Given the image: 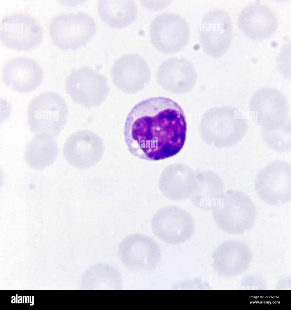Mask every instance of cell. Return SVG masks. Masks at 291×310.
I'll return each mask as SVG.
<instances>
[{"label":"cell","mask_w":291,"mask_h":310,"mask_svg":"<svg viewBox=\"0 0 291 310\" xmlns=\"http://www.w3.org/2000/svg\"><path fill=\"white\" fill-rule=\"evenodd\" d=\"M187 125L184 112L175 102L157 97L138 103L126 118L125 142L134 156L157 161L172 157L182 148Z\"/></svg>","instance_id":"obj_1"},{"label":"cell","mask_w":291,"mask_h":310,"mask_svg":"<svg viewBox=\"0 0 291 310\" xmlns=\"http://www.w3.org/2000/svg\"><path fill=\"white\" fill-rule=\"evenodd\" d=\"M211 209L218 227L233 234H242L250 229L257 215L252 200L239 191L230 190L223 192L215 200Z\"/></svg>","instance_id":"obj_2"},{"label":"cell","mask_w":291,"mask_h":310,"mask_svg":"<svg viewBox=\"0 0 291 310\" xmlns=\"http://www.w3.org/2000/svg\"><path fill=\"white\" fill-rule=\"evenodd\" d=\"M69 113L64 99L54 92L40 94L31 102L27 109L28 123L34 133L45 132L58 136L66 123Z\"/></svg>","instance_id":"obj_3"},{"label":"cell","mask_w":291,"mask_h":310,"mask_svg":"<svg viewBox=\"0 0 291 310\" xmlns=\"http://www.w3.org/2000/svg\"><path fill=\"white\" fill-rule=\"evenodd\" d=\"M94 20L82 12L62 14L54 18L49 27L53 43L65 51L76 50L86 46L94 36Z\"/></svg>","instance_id":"obj_4"},{"label":"cell","mask_w":291,"mask_h":310,"mask_svg":"<svg viewBox=\"0 0 291 310\" xmlns=\"http://www.w3.org/2000/svg\"><path fill=\"white\" fill-rule=\"evenodd\" d=\"M65 89L74 102L87 108L101 105L110 90L104 75L86 66L72 70L66 79Z\"/></svg>","instance_id":"obj_5"},{"label":"cell","mask_w":291,"mask_h":310,"mask_svg":"<svg viewBox=\"0 0 291 310\" xmlns=\"http://www.w3.org/2000/svg\"><path fill=\"white\" fill-rule=\"evenodd\" d=\"M249 110L262 130H277L288 123V103L283 94L277 89L264 88L256 91L251 98Z\"/></svg>","instance_id":"obj_6"},{"label":"cell","mask_w":291,"mask_h":310,"mask_svg":"<svg viewBox=\"0 0 291 310\" xmlns=\"http://www.w3.org/2000/svg\"><path fill=\"white\" fill-rule=\"evenodd\" d=\"M254 186L260 198L273 205L285 204L291 200V166L276 160L269 164L258 174Z\"/></svg>","instance_id":"obj_7"},{"label":"cell","mask_w":291,"mask_h":310,"mask_svg":"<svg viewBox=\"0 0 291 310\" xmlns=\"http://www.w3.org/2000/svg\"><path fill=\"white\" fill-rule=\"evenodd\" d=\"M149 36L154 47L162 53L173 54L181 51L188 43L190 30L188 24L180 15L165 13L152 22Z\"/></svg>","instance_id":"obj_8"},{"label":"cell","mask_w":291,"mask_h":310,"mask_svg":"<svg viewBox=\"0 0 291 310\" xmlns=\"http://www.w3.org/2000/svg\"><path fill=\"white\" fill-rule=\"evenodd\" d=\"M0 40L7 47L28 51L38 45L43 37L42 28L31 16L17 12L5 16L0 21Z\"/></svg>","instance_id":"obj_9"},{"label":"cell","mask_w":291,"mask_h":310,"mask_svg":"<svg viewBox=\"0 0 291 310\" xmlns=\"http://www.w3.org/2000/svg\"><path fill=\"white\" fill-rule=\"evenodd\" d=\"M232 36V26L228 14L214 9L203 16L199 28V38L202 49L208 55L217 58L228 50Z\"/></svg>","instance_id":"obj_10"},{"label":"cell","mask_w":291,"mask_h":310,"mask_svg":"<svg viewBox=\"0 0 291 310\" xmlns=\"http://www.w3.org/2000/svg\"><path fill=\"white\" fill-rule=\"evenodd\" d=\"M153 232L162 241L171 244L183 243L192 235L194 221L186 211L177 206L159 210L151 221Z\"/></svg>","instance_id":"obj_11"},{"label":"cell","mask_w":291,"mask_h":310,"mask_svg":"<svg viewBox=\"0 0 291 310\" xmlns=\"http://www.w3.org/2000/svg\"><path fill=\"white\" fill-rule=\"evenodd\" d=\"M119 252L124 265L134 271L153 270L161 258L158 244L149 236L140 233L131 234L124 239Z\"/></svg>","instance_id":"obj_12"},{"label":"cell","mask_w":291,"mask_h":310,"mask_svg":"<svg viewBox=\"0 0 291 310\" xmlns=\"http://www.w3.org/2000/svg\"><path fill=\"white\" fill-rule=\"evenodd\" d=\"M102 139L89 130H82L71 135L63 147V154L67 162L76 168L92 167L102 159L104 151Z\"/></svg>","instance_id":"obj_13"},{"label":"cell","mask_w":291,"mask_h":310,"mask_svg":"<svg viewBox=\"0 0 291 310\" xmlns=\"http://www.w3.org/2000/svg\"><path fill=\"white\" fill-rule=\"evenodd\" d=\"M44 78L43 69L34 59L26 57H18L8 62L3 71L5 84L15 91L29 93L37 88Z\"/></svg>","instance_id":"obj_14"},{"label":"cell","mask_w":291,"mask_h":310,"mask_svg":"<svg viewBox=\"0 0 291 310\" xmlns=\"http://www.w3.org/2000/svg\"><path fill=\"white\" fill-rule=\"evenodd\" d=\"M237 22L244 34L256 40L269 37L278 25L274 11L269 6L259 3H251L244 7L239 15Z\"/></svg>","instance_id":"obj_15"},{"label":"cell","mask_w":291,"mask_h":310,"mask_svg":"<svg viewBox=\"0 0 291 310\" xmlns=\"http://www.w3.org/2000/svg\"><path fill=\"white\" fill-rule=\"evenodd\" d=\"M58 153V146L53 137L42 132L37 134L27 144L25 158L32 168L42 169L51 165Z\"/></svg>","instance_id":"obj_16"},{"label":"cell","mask_w":291,"mask_h":310,"mask_svg":"<svg viewBox=\"0 0 291 310\" xmlns=\"http://www.w3.org/2000/svg\"><path fill=\"white\" fill-rule=\"evenodd\" d=\"M98 9L103 22L111 28L119 29L135 20L137 9L134 0H101Z\"/></svg>","instance_id":"obj_17"},{"label":"cell","mask_w":291,"mask_h":310,"mask_svg":"<svg viewBox=\"0 0 291 310\" xmlns=\"http://www.w3.org/2000/svg\"><path fill=\"white\" fill-rule=\"evenodd\" d=\"M263 140L267 146L278 152H286L291 148L290 125L288 123L282 128L276 131L262 130Z\"/></svg>","instance_id":"obj_18"}]
</instances>
